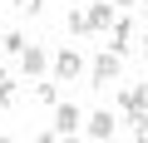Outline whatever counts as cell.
<instances>
[{
	"instance_id": "2",
	"label": "cell",
	"mask_w": 148,
	"mask_h": 143,
	"mask_svg": "<svg viewBox=\"0 0 148 143\" xmlns=\"http://www.w3.org/2000/svg\"><path fill=\"white\" fill-rule=\"evenodd\" d=\"M79 123H84V114L79 109H74V104H54V138H74V133H79Z\"/></svg>"
},
{
	"instance_id": "11",
	"label": "cell",
	"mask_w": 148,
	"mask_h": 143,
	"mask_svg": "<svg viewBox=\"0 0 148 143\" xmlns=\"http://www.w3.org/2000/svg\"><path fill=\"white\" fill-rule=\"evenodd\" d=\"M0 44H5L10 54H20V49H25L30 40H25V35H15V30H0Z\"/></svg>"
},
{
	"instance_id": "10",
	"label": "cell",
	"mask_w": 148,
	"mask_h": 143,
	"mask_svg": "<svg viewBox=\"0 0 148 143\" xmlns=\"http://www.w3.org/2000/svg\"><path fill=\"white\" fill-rule=\"evenodd\" d=\"M10 104H15V74L0 69V109H10Z\"/></svg>"
},
{
	"instance_id": "16",
	"label": "cell",
	"mask_w": 148,
	"mask_h": 143,
	"mask_svg": "<svg viewBox=\"0 0 148 143\" xmlns=\"http://www.w3.org/2000/svg\"><path fill=\"white\" fill-rule=\"evenodd\" d=\"M114 5H133V0H114Z\"/></svg>"
},
{
	"instance_id": "7",
	"label": "cell",
	"mask_w": 148,
	"mask_h": 143,
	"mask_svg": "<svg viewBox=\"0 0 148 143\" xmlns=\"http://www.w3.org/2000/svg\"><path fill=\"white\" fill-rule=\"evenodd\" d=\"M15 59H20V69H25L30 79H35V74H45V69H49V54H45L40 44H25V49H20Z\"/></svg>"
},
{
	"instance_id": "3",
	"label": "cell",
	"mask_w": 148,
	"mask_h": 143,
	"mask_svg": "<svg viewBox=\"0 0 148 143\" xmlns=\"http://www.w3.org/2000/svg\"><path fill=\"white\" fill-rule=\"evenodd\" d=\"M79 128H84L89 138H99V143H104V138H114V133H119V118H114L109 109H99V114H89V118H84Z\"/></svg>"
},
{
	"instance_id": "5",
	"label": "cell",
	"mask_w": 148,
	"mask_h": 143,
	"mask_svg": "<svg viewBox=\"0 0 148 143\" xmlns=\"http://www.w3.org/2000/svg\"><path fill=\"white\" fill-rule=\"evenodd\" d=\"M109 49H114L119 59L133 49V20H119V15H114V25H109Z\"/></svg>"
},
{
	"instance_id": "6",
	"label": "cell",
	"mask_w": 148,
	"mask_h": 143,
	"mask_svg": "<svg viewBox=\"0 0 148 143\" xmlns=\"http://www.w3.org/2000/svg\"><path fill=\"white\" fill-rule=\"evenodd\" d=\"M84 20H89V35H104L114 25V5L109 0H94V5H84Z\"/></svg>"
},
{
	"instance_id": "15",
	"label": "cell",
	"mask_w": 148,
	"mask_h": 143,
	"mask_svg": "<svg viewBox=\"0 0 148 143\" xmlns=\"http://www.w3.org/2000/svg\"><path fill=\"white\" fill-rule=\"evenodd\" d=\"M138 49H143V54H148V35H143V44H138Z\"/></svg>"
},
{
	"instance_id": "9",
	"label": "cell",
	"mask_w": 148,
	"mask_h": 143,
	"mask_svg": "<svg viewBox=\"0 0 148 143\" xmlns=\"http://www.w3.org/2000/svg\"><path fill=\"white\" fill-rule=\"evenodd\" d=\"M123 123L133 128V138H148V109H128V114H123Z\"/></svg>"
},
{
	"instance_id": "12",
	"label": "cell",
	"mask_w": 148,
	"mask_h": 143,
	"mask_svg": "<svg viewBox=\"0 0 148 143\" xmlns=\"http://www.w3.org/2000/svg\"><path fill=\"white\" fill-rule=\"evenodd\" d=\"M35 99H40V104H49V109H54V104H59V89H54V84H35Z\"/></svg>"
},
{
	"instance_id": "18",
	"label": "cell",
	"mask_w": 148,
	"mask_h": 143,
	"mask_svg": "<svg viewBox=\"0 0 148 143\" xmlns=\"http://www.w3.org/2000/svg\"><path fill=\"white\" fill-rule=\"evenodd\" d=\"M143 10H148V0H143Z\"/></svg>"
},
{
	"instance_id": "17",
	"label": "cell",
	"mask_w": 148,
	"mask_h": 143,
	"mask_svg": "<svg viewBox=\"0 0 148 143\" xmlns=\"http://www.w3.org/2000/svg\"><path fill=\"white\" fill-rule=\"evenodd\" d=\"M0 138H5V128H0Z\"/></svg>"
},
{
	"instance_id": "8",
	"label": "cell",
	"mask_w": 148,
	"mask_h": 143,
	"mask_svg": "<svg viewBox=\"0 0 148 143\" xmlns=\"http://www.w3.org/2000/svg\"><path fill=\"white\" fill-rule=\"evenodd\" d=\"M119 104H123V114H128V109H148V84H128V89L119 94Z\"/></svg>"
},
{
	"instance_id": "19",
	"label": "cell",
	"mask_w": 148,
	"mask_h": 143,
	"mask_svg": "<svg viewBox=\"0 0 148 143\" xmlns=\"http://www.w3.org/2000/svg\"><path fill=\"white\" fill-rule=\"evenodd\" d=\"M0 30H5V25H0Z\"/></svg>"
},
{
	"instance_id": "4",
	"label": "cell",
	"mask_w": 148,
	"mask_h": 143,
	"mask_svg": "<svg viewBox=\"0 0 148 143\" xmlns=\"http://www.w3.org/2000/svg\"><path fill=\"white\" fill-rule=\"evenodd\" d=\"M54 74H59L64 84H69V79H79V74H84V54L74 49V44H69V49H59V54H54Z\"/></svg>"
},
{
	"instance_id": "13",
	"label": "cell",
	"mask_w": 148,
	"mask_h": 143,
	"mask_svg": "<svg viewBox=\"0 0 148 143\" xmlns=\"http://www.w3.org/2000/svg\"><path fill=\"white\" fill-rule=\"evenodd\" d=\"M69 35H89V20H84V10H69Z\"/></svg>"
},
{
	"instance_id": "14",
	"label": "cell",
	"mask_w": 148,
	"mask_h": 143,
	"mask_svg": "<svg viewBox=\"0 0 148 143\" xmlns=\"http://www.w3.org/2000/svg\"><path fill=\"white\" fill-rule=\"evenodd\" d=\"M15 10H20V15H40V10H45V0H15Z\"/></svg>"
},
{
	"instance_id": "1",
	"label": "cell",
	"mask_w": 148,
	"mask_h": 143,
	"mask_svg": "<svg viewBox=\"0 0 148 143\" xmlns=\"http://www.w3.org/2000/svg\"><path fill=\"white\" fill-rule=\"evenodd\" d=\"M114 79H119V54H114V49L94 54V59H89V89H109Z\"/></svg>"
}]
</instances>
